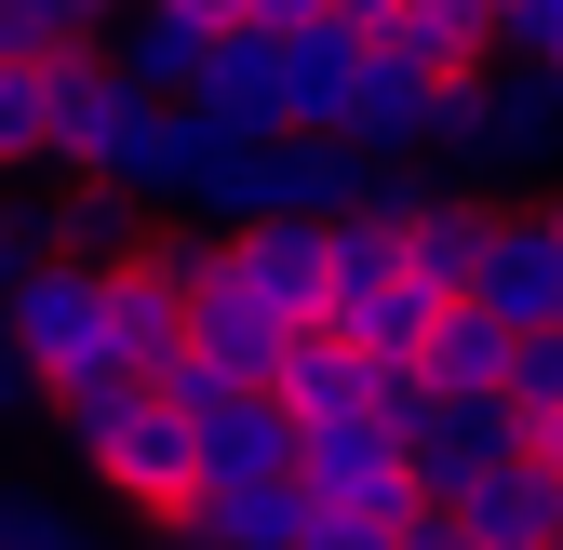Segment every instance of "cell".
<instances>
[{
	"label": "cell",
	"instance_id": "8",
	"mask_svg": "<svg viewBox=\"0 0 563 550\" xmlns=\"http://www.w3.org/2000/svg\"><path fill=\"white\" fill-rule=\"evenodd\" d=\"M456 309H483L510 350H523V336H563V242H550L537 201H523V216L497 201V229H483V268H470V296H456Z\"/></svg>",
	"mask_w": 563,
	"mask_h": 550
},
{
	"label": "cell",
	"instance_id": "20",
	"mask_svg": "<svg viewBox=\"0 0 563 550\" xmlns=\"http://www.w3.org/2000/svg\"><path fill=\"white\" fill-rule=\"evenodd\" d=\"M0 550H108V524L67 470H0Z\"/></svg>",
	"mask_w": 563,
	"mask_h": 550
},
{
	"label": "cell",
	"instance_id": "7",
	"mask_svg": "<svg viewBox=\"0 0 563 550\" xmlns=\"http://www.w3.org/2000/svg\"><path fill=\"white\" fill-rule=\"evenodd\" d=\"M349 201H363V148H335V134H268V148H242L229 229H349Z\"/></svg>",
	"mask_w": 563,
	"mask_h": 550
},
{
	"label": "cell",
	"instance_id": "21",
	"mask_svg": "<svg viewBox=\"0 0 563 550\" xmlns=\"http://www.w3.org/2000/svg\"><path fill=\"white\" fill-rule=\"evenodd\" d=\"M443 524H456L470 550H550V470H537V457H510L497 484H470Z\"/></svg>",
	"mask_w": 563,
	"mask_h": 550
},
{
	"label": "cell",
	"instance_id": "25",
	"mask_svg": "<svg viewBox=\"0 0 563 550\" xmlns=\"http://www.w3.org/2000/svg\"><path fill=\"white\" fill-rule=\"evenodd\" d=\"M389 550H470V537H456V524H443V510H416V524H402V537H389Z\"/></svg>",
	"mask_w": 563,
	"mask_h": 550
},
{
	"label": "cell",
	"instance_id": "10",
	"mask_svg": "<svg viewBox=\"0 0 563 550\" xmlns=\"http://www.w3.org/2000/svg\"><path fill=\"white\" fill-rule=\"evenodd\" d=\"M510 457H523V430L497 417V403H416V417H402V484H416V510H456L470 484H497Z\"/></svg>",
	"mask_w": 563,
	"mask_h": 550
},
{
	"label": "cell",
	"instance_id": "24",
	"mask_svg": "<svg viewBox=\"0 0 563 550\" xmlns=\"http://www.w3.org/2000/svg\"><path fill=\"white\" fill-rule=\"evenodd\" d=\"M14 417H41V376L14 363V336H0V430H14Z\"/></svg>",
	"mask_w": 563,
	"mask_h": 550
},
{
	"label": "cell",
	"instance_id": "26",
	"mask_svg": "<svg viewBox=\"0 0 563 550\" xmlns=\"http://www.w3.org/2000/svg\"><path fill=\"white\" fill-rule=\"evenodd\" d=\"M134 550H188V524H134Z\"/></svg>",
	"mask_w": 563,
	"mask_h": 550
},
{
	"label": "cell",
	"instance_id": "6",
	"mask_svg": "<svg viewBox=\"0 0 563 550\" xmlns=\"http://www.w3.org/2000/svg\"><path fill=\"white\" fill-rule=\"evenodd\" d=\"M121 188L148 201V229H188V242L216 229V242H229V201H242V134H229L216 108H162Z\"/></svg>",
	"mask_w": 563,
	"mask_h": 550
},
{
	"label": "cell",
	"instance_id": "5",
	"mask_svg": "<svg viewBox=\"0 0 563 550\" xmlns=\"http://www.w3.org/2000/svg\"><path fill=\"white\" fill-rule=\"evenodd\" d=\"M148 121H162V95L134 81L121 54L54 67V148H41V175H54V188H121L134 148H148Z\"/></svg>",
	"mask_w": 563,
	"mask_h": 550
},
{
	"label": "cell",
	"instance_id": "28",
	"mask_svg": "<svg viewBox=\"0 0 563 550\" xmlns=\"http://www.w3.org/2000/svg\"><path fill=\"white\" fill-rule=\"evenodd\" d=\"M550 95H563V67H550Z\"/></svg>",
	"mask_w": 563,
	"mask_h": 550
},
{
	"label": "cell",
	"instance_id": "13",
	"mask_svg": "<svg viewBox=\"0 0 563 550\" xmlns=\"http://www.w3.org/2000/svg\"><path fill=\"white\" fill-rule=\"evenodd\" d=\"M443 95H456V81H416V67L363 54V67H349V121H335V148H363V162H430Z\"/></svg>",
	"mask_w": 563,
	"mask_h": 550
},
{
	"label": "cell",
	"instance_id": "12",
	"mask_svg": "<svg viewBox=\"0 0 563 550\" xmlns=\"http://www.w3.org/2000/svg\"><path fill=\"white\" fill-rule=\"evenodd\" d=\"M349 28H363V54L416 67V81H470L483 54V0H349Z\"/></svg>",
	"mask_w": 563,
	"mask_h": 550
},
{
	"label": "cell",
	"instance_id": "27",
	"mask_svg": "<svg viewBox=\"0 0 563 550\" xmlns=\"http://www.w3.org/2000/svg\"><path fill=\"white\" fill-rule=\"evenodd\" d=\"M537 216H550V242H563V201H537Z\"/></svg>",
	"mask_w": 563,
	"mask_h": 550
},
{
	"label": "cell",
	"instance_id": "19",
	"mask_svg": "<svg viewBox=\"0 0 563 550\" xmlns=\"http://www.w3.org/2000/svg\"><path fill=\"white\" fill-rule=\"evenodd\" d=\"M309 537V484H216L188 497V550H296Z\"/></svg>",
	"mask_w": 563,
	"mask_h": 550
},
{
	"label": "cell",
	"instance_id": "4",
	"mask_svg": "<svg viewBox=\"0 0 563 550\" xmlns=\"http://www.w3.org/2000/svg\"><path fill=\"white\" fill-rule=\"evenodd\" d=\"M0 336H14V363L41 376V403H81V389H121L108 376V268H27L14 296H0Z\"/></svg>",
	"mask_w": 563,
	"mask_h": 550
},
{
	"label": "cell",
	"instance_id": "3",
	"mask_svg": "<svg viewBox=\"0 0 563 550\" xmlns=\"http://www.w3.org/2000/svg\"><path fill=\"white\" fill-rule=\"evenodd\" d=\"M430 175H443L456 201H483V175H563V95L537 81V67H497V54H483L470 81L443 95Z\"/></svg>",
	"mask_w": 563,
	"mask_h": 550
},
{
	"label": "cell",
	"instance_id": "22",
	"mask_svg": "<svg viewBox=\"0 0 563 550\" xmlns=\"http://www.w3.org/2000/svg\"><path fill=\"white\" fill-rule=\"evenodd\" d=\"M483 229H497V201H456V188H443L430 216L402 229V268H416V296H443V309H456V296H470V268H483Z\"/></svg>",
	"mask_w": 563,
	"mask_h": 550
},
{
	"label": "cell",
	"instance_id": "14",
	"mask_svg": "<svg viewBox=\"0 0 563 550\" xmlns=\"http://www.w3.org/2000/svg\"><path fill=\"white\" fill-rule=\"evenodd\" d=\"M27 229H41L54 268H134V255L162 242L134 188H41V201H27Z\"/></svg>",
	"mask_w": 563,
	"mask_h": 550
},
{
	"label": "cell",
	"instance_id": "16",
	"mask_svg": "<svg viewBox=\"0 0 563 550\" xmlns=\"http://www.w3.org/2000/svg\"><path fill=\"white\" fill-rule=\"evenodd\" d=\"M216 255H229V283H242L282 336H309V322H322V229H229Z\"/></svg>",
	"mask_w": 563,
	"mask_h": 550
},
{
	"label": "cell",
	"instance_id": "9",
	"mask_svg": "<svg viewBox=\"0 0 563 550\" xmlns=\"http://www.w3.org/2000/svg\"><path fill=\"white\" fill-rule=\"evenodd\" d=\"M175 296H188V363L216 376V389H268V376H282V350H296V336H282V322L229 283L216 242H188V283H175Z\"/></svg>",
	"mask_w": 563,
	"mask_h": 550
},
{
	"label": "cell",
	"instance_id": "11",
	"mask_svg": "<svg viewBox=\"0 0 563 550\" xmlns=\"http://www.w3.org/2000/svg\"><path fill=\"white\" fill-rule=\"evenodd\" d=\"M229 14H242V0H148L108 54H121L162 108H201V81H216V54H229Z\"/></svg>",
	"mask_w": 563,
	"mask_h": 550
},
{
	"label": "cell",
	"instance_id": "23",
	"mask_svg": "<svg viewBox=\"0 0 563 550\" xmlns=\"http://www.w3.org/2000/svg\"><path fill=\"white\" fill-rule=\"evenodd\" d=\"M497 403H510V430H550V417H563V336H523Z\"/></svg>",
	"mask_w": 563,
	"mask_h": 550
},
{
	"label": "cell",
	"instance_id": "18",
	"mask_svg": "<svg viewBox=\"0 0 563 550\" xmlns=\"http://www.w3.org/2000/svg\"><path fill=\"white\" fill-rule=\"evenodd\" d=\"M402 376H416V403H497L510 389V336L483 322V309H443L430 336H416ZM497 417H510V403H497Z\"/></svg>",
	"mask_w": 563,
	"mask_h": 550
},
{
	"label": "cell",
	"instance_id": "1",
	"mask_svg": "<svg viewBox=\"0 0 563 550\" xmlns=\"http://www.w3.org/2000/svg\"><path fill=\"white\" fill-rule=\"evenodd\" d=\"M349 67H363L349 0H242L201 108H216L242 148H268V134H335L349 121Z\"/></svg>",
	"mask_w": 563,
	"mask_h": 550
},
{
	"label": "cell",
	"instance_id": "2",
	"mask_svg": "<svg viewBox=\"0 0 563 550\" xmlns=\"http://www.w3.org/2000/svg\"><path fill=\"white\" fill-rule=\"evenodd\" d=\"M54 443H67V470H81V497H121L134 524H188V497H201L188 417L162 389H81V403H54Z\"/></svg>",
	"mask_w": 563,
	"mask_h": 550
},
{
	"label": "cell",
	"instance_id": "17",
	"mask_svg": "<svg viewBox=\"0 0 563 550\" xmlns=\"http://www.w3.org/2000/svg\"><path fill=\"white\" fill-rule=\"evenodd\" d=\"M268 403H282V417H296V443H309V430H335V417H389V376L349 363L335 336H296V350H282V376H268Z\"/></svg>",
	"mask_w": 563,
	"mask_h": 550
},
{
	"label": "cell",
	"instance_id": "15",
	"mask_svg": "<svg viewBox=\"0 0 563 550\" xmlns=\"http://www.w3.org/2000/svg\"><path fill=\"white\" fill-rule=\"evenodd\" d=\"M188 457H201V497L216 484H296V417H282L268 389H242L216 417H188Z\"/></svg>",
	"mask_w": 563,
	"mask_h": 550
}]
</instances>
